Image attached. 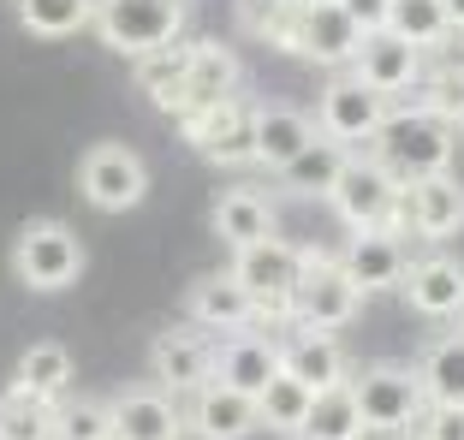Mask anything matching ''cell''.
Segmentation results:
<instances>
[{
    "label": "cell",
    "instance_id": "6da1fadb",
    "mask_svg": "<svg viewBox=\"0 0 464 440\" xmlns=\"http://www.w3.org/2000/svg\"><path fill=\"white\" fill-rule=\"evenodd\" d=\"M369 155H375L399 185H411V179H429V173H447L452 155H459V131H452L447 120H435V113H423V108H393L382 120V131L369 138Z\"/></svg>",
    "mask_w": 464,
    "mask_h": 440
},
{
    "label": "cell",
    "instance_id": "7a4b0ae2",
    "mask_svg": "<svg viewBox=\"0 0 464 440\" xmlns=\"http://www.w3.org/2000/svg\"><path fill=\"white\" fill-rule=\"evenodd\" d=\"M328 203H334V215H340L352 233H393V238L405 233V185H399L369 149L345 155Z\"/></svg>",
    "mask_w": 464,
    "mask_h": 440
},
{
    "label": "cell",
    "instance_id": "3957f363",
    "mask_svg": "<svg viewBox=\"0 0 464 440\" xmlns=\"http://www.w3.org/2000/svg\"><path fill=\"white\" fill-rule=\"evenodd\" d=\"M185 0H96V13H90V24H96L102 48H113V54H155V48H173L179 36H185Z\"/></svg>",
    "mask_w": 464,
    "mask_h": 440
},
{
    "label": "cell",
    "instance_id": "277c9868",
    "mask_svg": "<svg viewBox=\"0 0 464 440\" xmlns=\"http://www.w3.org/2000/svg\"><path fill=\"white\" fill-rule=\"evenodd\" d=\"M83 262H90V256H83V238L72 233L66 220H54V215L24 220L18 238H13V274H18V286H30V292L78 286Z\"/></svg>",
    "mask_w": 464,
    "mask_h": 440
},
{
    "label": "cell",
    "instance_id": "5b68a950",
    "mask_svg": "<svg viewBox=\"0 0 464 440\" xmlns=\"http://www.w3.org/2000/svg\"><path fill=\"white\" fill-rule=\"evenodd\" d=\"M345 387H352L363 435H411V423L423 416V387L411 363H369Z\"/></svg>",
    "mask_w": 464,
    "mask_h": 440
},
{
    "label": "cell",
    "instance_id": "8992f818",
    "mask_svg": "<svg viewBox=\"0 0 464 440\" xmlns=\"http://www.w3.org/2000/svg\"><path fill=\"white\" fill-rule=\"evenodd\" d=\"M363 310V292L340 274V262L328 250H304V268H298V286L286 298V321L292 328H315V333H334L345 321H357Z\"/></svg>",
    "mask_w": 464,
    "mask_h": 440
},
{
    "label": "cell",
    "instance_id": "52a82bcc",
    "mask_svg": "<svg viewBox=\"0 0 464 440\" xmlns=\"http://www.w3.org/2000/svg\"><path fill=\"white\" fill-rule=\"evenodd\" d=\"M78 191L96 215H131L150 196V161L131 143H90L78 161Z\"/></svg>",
    "mask_w": 464,
    "mask_h": 440
},
{
    "label": "cell",
    "instance_id": "ba28073f",
    "mask_svg": "<svg viewBox=\"0 0 464 440\" xmlns=\"http://www.w3.org/2000/svg\"><path fill=\"white\" fill-rule=\"evenodd\" d=\"M387 113H393V101L375 96V90H363L352 72H340V78L322 83V101H315L310 125H315V138L340 143V149H363V143L382 131Z\"/></svg>",
    "mask_w": 464,
    "mask_h": 440
},
{
    "label": "cell",
    "instance_id": "9c48e42d",
    "mask_svg": "<svg viewBox=\"0 0 464 440\" xmlns=\"http://www.w3.org/2000/svg\"><path fill=\"white\" fill-rule=\"evenodd\" d=\"M298 268H304V250L286 244V238H262L250 250H232V268L227 274L250 292L262 321H286V298L298 286Z\"/></svg>",
    "mask_w": 464,
    "mask_h": 440
},
{
    "label": "cell",
    "instance_id": "30bf717a",
    "mask_svg": "<svg viewBox=\"0 0 464 440\" xmlns=\"http://www.w3.org/2000/svg\"><path fill=\"white\" fill-rule=\"evenodd\" d=\"M250 108L256 101H215V108H191L179 113V131L203 155L208 167H250Z\"/></svg>",
    "mask_w": 464,
    "mask_h": 440
},
{
    "label": "cell",
    "instance_id": "8fae6325",
    "mask_svg": "<svg viewBox=\"0 0 464 440\" xmlns=\"http://www.w3.org/2000/svg\"><path fill=\"white\" fill-rule=\"evenodd\" d=\"M179 435H185V411L155 381L120 387L108 399V440H179Z\"/></svg>",
    "mask_w": 464,
    "mask_h": 440
},
{
    "label": "cell",
    "instance_id": "7c38bea8",
    "mask_svg": "<svg viewBox=\"0 0 464 440\" xmlns=\"http://www.w3.org/2000/svg\"><path fill=\"white\" fill-rule=\"evenodd\" d=\"M150 375L161 393H197L215 375V340L203 328H167L150 340Z\"/></svg>",
    "mask_w": 464,
    "mask_h": 440
},
{
    "label": "cell",
    "instance_id": "4fadbf2b",
    "mask_svg": "<svg viewBox=\"0 0 464 440\" xmlns=\"http://www.w3.org/2000/svg\"><path fill=\"white\" fill-rule=\"evenodd\" d=\"M185 321L203 328L208 340H227V333H250L262 316H256V303H250V292L220 268V274L191 280V292H185Z\"/></svg>",
    "mask_w": 464,
    "mask_h": 440
},
{
    "label": "cell",
    "instance_id": "5bb4252c",
    "mask_svg": "<svg viewBox=\"0 0 464 440\" xmlns=\"http://www.w3.org/2000/svg\"><path fill=\"white\" fill-rule=\"evenodd\" d=\"M352 78L363 83V90L393 101V96H405V90H417L423 54H417L411 42H399L393 30H369V36L357 42V54H352Z\"/></svg>",
    "mask_w": 464,
    "mask_h": 440
},
{
    "label": "cell",
    "instance_id": "9a60e30c",
    "mask_svg": "<svg viewBox=\"0 0 464 440\" xmlns=\"http://www.w3.org/2000/svg\"><path fill=\"white\" fill-rule=\"evenodd\" d=\"M405 226L411 238H429V244H447L464 233V185L452 179V167L405 185Z\"/></svg>",
    "mask_w": 464,
    "mask_h": 440
},
{
    "label": "cell",
    "instance_id": "2e32d148",
    "mask_svg": "<svg viewBox=\"0 0 464 440\" xmlns=\"http://www.w3.org/2000/svg\"><path fill=\"white\" fill-rule=\"evenodd\" d=\"M315 143V125L304 108H292V101H256L250 108V167H268V173H280V167L292 161V155H304Z\"/></svg>",
    "mask_w": 464,
    "mask_h": 440
},
{
    "label": "cell",
    "instance_id": "e0dca14e",
    "mask_svg": "<svg viewBox=\"0 0 464 440\" xmlns=\"http://www.w3.org/2000/svg\"><path fill=\"white\" fill-rule=\"evenodd\" d=\"M280 375V340L274 333H227V340H215V375L208 381L232 387V393H245V399H256L262 387Z\"/></svg>",
    "mask_w": 464,
    "mask_h": 440
},
{
    "label": "cell",
    "instance_id": "ac0fdd59",
    "mask_svg": "<svg viewBox=\"0 0 464 440\" xmlns=\"http://www.w3.org/2000/svg\"><path fill=\"white\" fill-rule=\"evenodd\" d=\"M280 369L310 387V399H322V393L352 381V363H345L340 340H334V333H315V328H292L286 340H280Z\"/></svg>",
    "mask_w": 464,
    "mask_h": 440
},
{
    "label": "cell",
    "instance_id": "d6986e66",
    "mask_svg": "<svg viewBox=\"0 0 464 440\" xmlns=\"http://www.w3.org/2000/svg\"><path fill=\"white\" fill-rule=\"evenodd\" d=\"M357 24L340 13V6H304L298 0V24H292V42H286V54L310 60V66H352L357 54Z\"/></svg>",
    "mask_w": 464,
    "mask_h": 440
},
{
    "label": "cell",
    "instance_id": "ffe728a7",
    "mask_svg": "<svg viewBox=\"0 0 464 440\" xmlns=\"http://www.w3.org/2000/svg\"><path fill=\"white\" fill-rule=\"evenodd\" d=\"M399 292H405V303L423 321H452V310H459V298H464V262L440 256V250L435 256H417V262H405Z\"/></svg>",
    "mask_w": 464,
    "mask_h": 440
},
{
    "label": "cell",
    "instance_id": "44dd1931",
    "mask_svg": "<svg viewBox=\"0 0 464 440\" xmlns=\"http://www.w3.org/2000/svg\"><path fill=\"white\" fill-rule=\"evenodd\" d=\"M245 90V66L227 42H185V113L191 108H215V101H232Z\"/></svg>",
    "mask_w": 464,
    "mask_h": 440
},
{
    "label": "cell",
    "instance_id": "7402d4cb",
    "mask_svg": "<svg viewBox=\"0 0 464 440\" xmlns=\"http://www.w3.org/2000/svg\"><path fill=\"white\" fill-rule=\"evenodd\" d=\"M334 262H340V274L352 280L363 298L399 292V274H405V238H393V233H352Z\"/></svg>",
    "mask_w": 464,
    "mask_h": 440
},
{
    "label": "cell",
    "instance_id": "603a6c76",
    "mask_svg": "<svg viewBox=\"0 0 464 440\" xmlns=\"http://www.w3.org/2000/svg\"><path fill=\"white\" fill-rule=\"evenodd\" d=\"M185 428L197 440H250L256 435V399H245L220 381H203L185 405Z\"/></svg>",
    "mask_w": 464,
    "mask_h": 440
},
{
    "label": "cell",
    "instance_id": "cb8c5ba5",
    "mask_svg": "<svg viewBox=\"0 0 464 440\" xmlns=\"http://www.w3.org/2000/svg\"><path fill=\"white\" fill-rule=\"evenodd\" d=\"M215 238L227 250H250L262 244V238H274V203L262 191H250V185H227V191L215 196Z\"/></svg>",
    "mask_w": 464,
    "mask_h": 440
},
{
    "label": "cell",
    "instance_id": "d4e9b609",
    "mask_svg": "<svg viewBox=\"0 0 464 440\" xmlns=\"http://www.w3.org/2000/svg\"><path fill=\"white\" fill-rule=\"evenodd\" d=\"M417 387H423V405H452L464 411V333H440L423 345V358L411 363Z\"/></svg>",
    "mask_w": 464,
    "mask_h": 440
},
{
    "label": "cell",
    "instance_id": "484cf974",
    "mask_svg": "<svg viewBox=\"0 0 464 440\" xmlns=\"http://www.w3.org/2000/svg\"><path fill=\"white\" fill-rule=\"evenodd\" d=\"M13 393H24V399H42V405L72 399V351H66L60 340H36V345H24V358H18V375H13Z\"/></svg>",
    "mask_w": 464,
    "mask_h": 440
},
{
    "label": "cell",
    "instance_id": "4316f807",
    "mask_svg": "<svg viewBox=\"0 0 464 440\" xmlns=\"http://www.w3.org/2000/svg\"><path fill=\"white\" fill-rule=\"evenodd\" d=\"M137 90L150 96V108L161 113H185V42H173V48H155V54L137 60Z\"/></svg>",
    "mask_w": 464,
    "mask_h": 440
},
{
    "label": "cell",
    "instance_id": "83f0119b",
    "mask_svg": "<svg viewBox=\"0 0 464 440\" xmlns=\"http://www.w3.org/2000/svg\"><path fill=\"white\" fill-rule=\"evenodd\" d=\"M345 155H352V149H340V143H328V138H315L304 155H292V161L280 167V185H286L292 196H322V203H328V191H334V179H340Z\"/></svg>",
    "mask_w": 464,
    "mask_h": 440
},
{
    "label": "cell",
    "instance_id": "f1b7e54d",
    "mask_svg": "<svg viewBox=\"0 0 464 440\" xmlns=\"http://www.w3.org/2000/svg\"><path fill=\"white\" fill-rule=\"evenodd\" d=\"M304 416H310V387L292 381V375L280 369V375H274V381L256 393V428H274V435H292V440H298Z\"/></svg>",
    "mask_w": 464,
    "mask_h": 440
},
{
    "label": "cell",
    "instance_id": "f546056e",
    "mask_svg": "<svg viewBox=\"0 0 464 440\" xmlns=\"http://www.w3.org/2000/svg\"><path fill=\"white\" fill-rule=\"evenodd\" d=\"M387 30H393L399 42H411L417 54H423V48H447V36H452L440 0H393V6H387Z\"/></svg>",
    "mask_w": 464,
    "mask_h": 440
},
{
    "label": "cell",
    "instance_id": "4dcf8cb0",
    "mask_svg": "<svg viewBox=\"0 0 464 440\" xmlns=\"http://www.w3.org/2000/svg\"><path fill=\"white\" fill-rule=\"evenodd\" d=\"M417 108L435 113V120H447L452 131H459V125H464V60L447 54L435 72L417 78Z\"/></svg>",
    "mask_w": 464,
    "mask_h": 440
},
{
    "label": "cell",
    "instance_id": "1f68e13d",
    "mask_svg": "<svg viewBox=\"0 0 464 440\" xmlns=\"http://www.w3.org/2000/svg\"><path fill=\"white\" fill-rule=\"evenodd\" d=\"M298 440H363V423H357L352 387H334L322 399H310V416H304Z\"/></svg>",
    "mask_w": 464,
    "mask_h": 440
},
{
    "label": "cell",
    "instance_id": "d6a6232c",
    "mask_svg": "<svg viewBox=\"0 0 464 440\" xmlns=\"http://www.w3.org/2000/svg\"><path fill=\"white\" fill-rule=\"evenodd\" d=\"M90 13H96V0H18V24L42 42H60L72 30H83Z\"/></svg>",
    "mask_w": 464,
    "mask_h": 440
},
{
    "label": "cell",
    "instance_id": "836d02e7",
    "mask_svg": "<svg viewBox=\"0 0 464 440\" xmlns=\"http://www.w3.org/2000/svg\"><path fill=\"white\" fill-rule=\"evenodd\" d=\"M232 18H238V30L256 42H268V48H280L286 54L292 42V24H298V0H238L232 6Z\"/></svg>",
    "mask_w": 464,
    "mask_h": 440
},
{
    "label": "cell",
    "instance_id": "e575fe53",
    "mask_svg": "<svg viewBox=\"0 0 464 440\" xmlns=\"http://www.w3.org/2000/svg\"><path fill=\"white\" fill-rule=\"evenodd\" d=\"M0 440H54V405L24 399V393H0Z\"/></svg>",
    "mask_w": 464,
    "mask_h": 440
},
{
    "label": "cell",
    "instance_id": "d590c367",
    "mask_svg": "<svg viewBox=\"0 0 464 440\" xmlns=\"http://www.w3.org/2000/svg\"><path fill=\"white\" fill-rule=\"evenodd\" d=\"M54 440H108V399H60Z\"/></svg>",
    "mask_w": 464,
    "mask_h": 440
},
{
    "label": "cell",
    "instance_id": "8d00e7d4",
    "mask_svg": "<svg viewBox=\"0 0 464 440\" xmlns=\"http://www.w3.org/2000/svg\"><path fill=\"white\" fill-rule=\"evenodd\" d=\"M411 435L417 440H464V411H452V405H423V416L411 423Z\"/></svg>",
    "mask_w": 464,
    "mask_h": 440
},
{
    "label": "cell",
    "instance_id": "74e56055",
    "mask_svg": "<svg viewBox=\"0 0 464 440\" xmlns=\"http://www.w3.org/2000/svg\"><path fill=\"white\" fill-rule=\"evenodd\" d=\"M387 6H393V0H340V13L357 24V36H369V30H387Z\"/></svg>",
    "mask_w": 464,
    "mask_h": 440
},
{
    "label": "cell",
    "instance_id": "f35d334b",
    "mask_svg": "<svg viewBox=\"0 0 464 440\" xmlns=\"http://www.w3.org/2000/svg\"><path fill=\"white\" fill-rule=\"evenodd\" d=\"M440 6H447V24L464 30V0H440Z\"/></svg>",
    "mask_w": 464,
    "mask_h": 440
},
{
    "label": "cell",
    "instance_id": "ab89813d",
    "mask_svg": "<svg viewBox=\"0 0 464 440\" xmlns=\"http://www.w3.org/2000/svg\"><path fill=\"white\" fill-rule=\"evenodd\" d=\"M452 333H464V298H459V310H452Z\"/></svg>",
    "mask_w": 464,
    "mask_h": 440
},
{
    "label": "cell",
    "instance_id": "60d3db41",
    "mask_svg": "<svg viewBox=\"0 0 464 440\" xmlns=\"http://www.w3.org/2000/svg\"><path fill=\"white\" fill-rule=\"evenodd\" d=\"M304 6H340V0H304Z\"/></svg>",
    "mask_w": 464,
    "mask_h": 440
},
{
    "label": "cell",
    "instance_id": "b9f144b4",
    "mask_svg": "<svg viewBox=\"0 0 464 440\" xmlns=\"http://www.w3.org/2000/svg\"><path fill=\"white\" fill-rule=\"evenodd\" d=\"M393 440H417V435H393Z\"/></svg>",
    "mask_w": 464,
    "mask_h": 440
}]
</instances>
